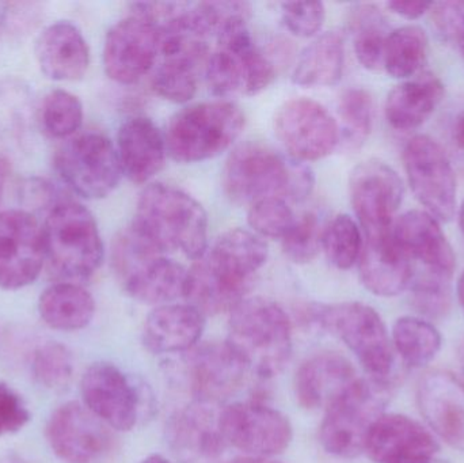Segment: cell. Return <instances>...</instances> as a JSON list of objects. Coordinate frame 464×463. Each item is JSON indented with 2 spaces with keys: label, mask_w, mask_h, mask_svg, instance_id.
Masks as SVG:
<instances>
[{
  "label": "cell",
  "mask_w": 464,
  "mask_h": 463,
  "mask_svg": "<svg viewBox=\"0 0 464 463\" xmlns=\"http://www.w3.org/2000/svg\"><path fill=\"white\" fill-rule=\"evenodd\" d=\"M130 227L165 255L179 252L196 261L208 250L206 209L173 185L157 182L144 188Z\"/></svg>",
  "instance_id": "obj_1"
},
{
  "label": "cell",
  "mask_w": 464,
  "mask_h": 463,
  "mask_svg": "<svg viewBox=\"0 0 464 463\" xmlns=\"http://www.w3.org/2000/svg\"><path fill=\"white\" fill-rule=\"evenodd\" d=\"M222 181L230 200L248 206L270 198L302 201L314 188L307 166L258 141H246L228 155Z\"/></svg>",
  "instance_id": "obj_2"
},
{
  "label": "cell",
  "mask_w": 464,
  "mask_h": 463,
  "mask_svg": "<svg viewBox=\"0 0 464 463\" xmlns=\"http://www.w3.org/2000/svg\"><path fill=\"white\" fill-rule=\"evenodd\" d=\"M226 342L248 372L270 380L291 359V321L276 302L261 296L246 298L230 313Z\"/></svg>",
  "instance_id": "obj_3"
},
{
  "label": "cell",
  "mask_w": 464,
  "mask_h": 463,
  "mask_svg": "<svg viewBox=\"0 0 464 463\" xmlns=\"http://www.w3.org/2000/svg\"><path fill=\"white\" fill-rule=\"evenodd\" d=\"M49 271L62 283L84 282L103 261V242L92 212L72 200L54 204L43 226Z\"/></svg>",
  "instance_id": "obj_4"
},
{
  "label": "cell",
  "mask_w": 464,
  "mask_h": 463,
  "mask_svg": "<svg viewBox=\"0 0 464 463\" xmlns=\"http://www.w3.org/2000/svg\"><path fill=\"white\" fill-rule=\"evenodd\" d=\"M111 258L125 293L135 301L163 306L185 298L188 269L166 257L132 227L117 236Z\"/></svg>",
  "instance_id": "obj_5"
},
{
  "label": "cell",
  "mask_w": 464,
  "mask_h": 463,
  "mask_svg": "<svg viewBox=\"0 0 464 463\" xmlns=\"http://www.w3.org/2000/svg\"><path fill=\"white\" fill-rule=\"evenodd\" d=\"M245 121L239 106L230 101L188 106L177 111L166 128L168 154L179 163L212 159L237 141Z\"/></svg>",
  "instance_id": "obj_6"
},
{
  "label": "cell",
  "mask_w": 464,
  "mask_h": 463,
  "mask_svg": "<svg viewBox=\"0 0 464 463\" xmlns=\"http://www.w3.org/2000/svg\"><path fill=\"white\" fill-rule=\"evenodd\" d=\"M387 386V382L359 378L324 410L319 438L327 453L354 458L365 450L371 429L384 415Z\"/></svg>",
  "instance_id": "obj_7"
},
{
  "label": "cell",
  "mask_w": 464,
  "mask_h": 463,
  "mask_svg": "<svg viewBox=\"0 0 464 463\" xmlns=\"http://www.w3.org/2000/svg\"><path fill=\"white\" fill-rule=\"evenodd\" d=\"M313 317L353 352L371 380L387 382L394 367V347L375 309L362 302H343L316 307Z\"/></svg>",
  "instance_id": "obj_8"
},
{
  "label": "cell",
  "mask_w": 464,
  "mask_h": 463,
  "mask_svg": "<svg viewBox=\"0 0 464 463\" xmlns=\"http://www.w3.org/2000/svg\"><path fill=\"white\" fill-rule=\"evenodd\" d=\"M217 51L209 54L204 75L214 94L220 97L245 92L256 95L276 78V68L251 38L248 22H237L217 35Z\"/></svg>",
  "instance_id": "obj_9"
},
{
  "label": "cell",
  "mask_w": 464,
  "mask_h": 463,
  "mask_svg": "<svg viewBox=\"0 0 464 463\" xmlns=\"http://www.w3.org/2000/svg\"><path fill=\"white\" fill-rule=\"evenodd\" d=\"M54 169L73 193L89 200L108 198L122 176L116 146L100 132L82 133L62 144Z\"/></svg>",
  "instance_id": "obj_10"
},
{
  "label": "cell",
  "mask_w": 464,
  "mask_h": 463,
  "mask_svg": "<svg viewBox=\"0 0 464 463\" xmlns=\"http://www.w3.org/2000/svg\"><path fill=\"white\" fill-rule=\"evenodd\" d=\"M409 185L425 212L439 222H451L457 212L455 168L440 141L416 135L403 150Z\"/></svg>",
  "instance_id": "obj_11"
},
{
  "label": "cell",
  "mask_w": 464,
  "mask_h": 463,
  "mask_svg": "<svg viewBox=\"0 0 464 463\" xmlns=\"http://www.w3.org/2000/svg\"><path fill=\"white\" fill-rule=\"evenodd\" d=\"M273 124L281 146L297 162L324 159L340 144L338 122L322 103L310 98L283 103Z\"/></svg>",
  "instance_id": "obj_12"
},
{
  "label": "cell",
  "mask_w": 464,
  "mask_h": 463,
  "mask_svg": "<svg viewBox=\"0 0 464 463\" xmlns=\"http://www.w3.org/2000/svg\"><path fill=\"white\" fill-rule=\"evenodd\" d=\"M84 407L106 426L117 431H130L143 416L149 393L139 388L119 367L94 363L84 371L81 382Z\"/></svg>",
  "instance_id": "obj_13"
},
{
  "label": "cell",
  "mask_w": 464,
  "mask_h": 463,
  "mask_svg": "<svg viewBox=\"0 0 464 463\" xmlns=\"http://www.w3.org/2000/svg\"><path fill=\"white\" fill-rule=\"evenodd\" d=\"M349 195L365 236H371L392 230L405 196V187L392 166L370 159L352 170Z\"/></svg>",
  "instance_id": "obj_14"
},
{
  "label": "cell",
  "mask_w": 464,
  "mask_h": 463,
  "mask_svg": "<svg viewBox=\"0 0 464 463\" xmlns=\"http://www.w3.org/2000/svg\"><path fill=\"white\" fill-rule=\"evenodd\" d=\"M220 429L226 443L250 457L277 456L294 437L288 418L258 401L228 405L220 412Z\"/></svg>",
  "instance_id": "obj_15"
},
{
  "label": "cell",
  "mask_w": 464,
  "mask_h": 463,
  "mask_svg": "<svg viewBox=\"0 0 464 463\" xmlns=\"http://www.w3.org/2000/svg\"><path fill=\"white\" fill-rule=\"evenodd\" d=\"M45 261L43 227L30 212H0V288L15 291L32 285Z\"/></svg>",
  "instance_id": "obj_16"
},
{
  "label": "cell",
  "mask_w": 464,
  "mask_h": 463,
  "mask_svg": "<svg viewBox=\"0 0 464 463\" xmlns=\"http://www.w3.org/2000/svg\"><path fill=\"white\" fill-rule=\"evenodd\" d=\"M160 54V29L133 14L117 22L106 34L103 67L111 81L133 84L155 67Z\"/></svg>",
  "instance_id": "obj_17"
},
{
  "label": "cell",
  "mask_w": 464,
  "mask_h": 463,
  "mask_svg": "<svg viewBox=\"0 0 464 463\" xmlns=\"http://www.w3.org/2000/svg\"><path fill=\"white\" fill-rule=\"evenodd\" d=\"M181 364L182 381L195 401L217 405L242 388L248 372L227 342L196 345Z\"/></svg>",
  "instance_id": "obj_18"
},
{
  "label": "cell",
  "mask_w": 464,
  "mask_h": 463,
  "mask_svg": "<svg viewBox=\"0 0 464 463\" xmlns=\"http://www.w3.org/2000/svg\"><path fill=\"white\" fill-rule=\"evenodd\" d=\"M84 405L71 401L57 408L46 424V439L52 451L68 463H92L102 458L113 435Z\"/></svg>",
  "instance_id": "obj_19"
},
{
  "label": "cell",
  "mask_w": 464,
  "mask_h": 463,
  "mask_svg": "<svg viewBox=\"0 0 464 463\" xmlns=\"http://www.w3.org/2000/svg\"><path fill=\"white\" fill-rule=\"evenodd\" d=\"M416 401L430 431L464 451V380L446 370L425 372L417 382Z\"/></svg>",
  "instance_id": "obj_20"
},
{
  "label": "cell",
  "mask_w": 464,
  "mask_h": 463,
  "mask_svg": "<svg viewBox=\"0 0 464 463\" xmlns=\"http://www.w3.org/2000/svg\"><path fill=\"white\" fill-rule=\"evenodd\" d=\"M439 449L432 432L419 421L384 413L371 429L364 451L376 463H430Z\"/></svg>",
  "instance_id": "obj_21"
},
{
  "label": "cell",
  "mask_w": 464,
  "mask_h": 463,
  "mask_svg": "<svg viewBox=\"0 0 464 463\" xmlns=\"http://www.w3.org/2000/svg\"><path fill=\"white\" fill-rule=\"evenodd\" d=\"M217 404L193 401L169 421L168 437L176 456L184 463L214 462L227 445L220 429Z\"/></svg>",
  "instance_id": "obj_22"
},
{
  "label": "cell",
  "mask_w": 464,
  "mask_h": 463,
  "mask_svg": "<svg viewBox=\"0 0 464 463\" xmlns=\"http://www.w3.org/2000/svg\"><path fill=\"white\" fill-rule=\"evenodd\" d=\"M392 236L414 265L420 264L422 271L451 279L457 257L432 215L419 209L401 215L392 225Z\"/></svg>",
  "instance_id": "obj_23"
},
{
  "label": "cell",
  "mask_w": 464,
  "mask_h": 463,
  "mask_svg": "<svg viewBox=\"0 0 464 463\" xmlns=\"http://www.w3.org/2000/svg\"><path fill=\"white\" fill-rule=\"evenodd\" d=\"M364 287L376 296H397L408 290L414 274L413 261L395 241L392 230L365 236L359 258Z\"/></svg>",
  "instance_id": "obj_24"
},
{
  "label": "cell",
  "mask_w": 464,
  "mask_h": 463,
  "mask_svg": "<svg viewBox=\"0 0 464 463\" xmlns=\"http://www.w3.org/2000/svg\"><path fill=\"white\" fill-rule=\"evenodd\" d=\"M116 150L122 174L138 185L151 181L162 170L168 155L165 133L144 116L122 122Z\"/></svg>",
  "instance_id": "obj_25"
},
{
  "label": "cell",
  "mask_w": 464,
  "mask_h": 463,
  "mask_svg": "<svg viewBox=\"0 0 464 463\" xmlns=\"http://www.w3.org/2000/svg\"><path fill=\"white\" fill-rule=\"evenodd\" d=\"M357 380L356 370L345 356L337 352L316 353L297 370V401L308 410H326Z\"/></svg>",
  "instance_id": "obj_26"
},
{
  "label": "cell",
  "mask_w": 464,
  "mask_h": 463,
  "mask_svg": "<svg viewBox=\"0 0 464 463\" xmlns=\"http://www.w3.org/2000/svg\"><path fill=\"white\" fill-rule=\"evenodd\" d=\"M206 315L189 304L157 306L144 323L141 342L150 352L185 353L198 344Z\"/></svg>",
  "instance_id": "obj_27"
},
{
  "label": "cell",
  "mask_w": 464,
  "mask_h": 463,
  "mask_svg": "<svg viewBox=\"0 0 464 463\" xmlns=\"http://www.w3.org/2000/svg\"><path fill=\"white\" fill-rule=\"evenodd\" d=\"M35 57L41 71L57 82L79 81L90 65L87 41L81 30L67 21L44 29L35 43Z\"/></svg>",
  "instance_id": "obj_28"
},
{
  "label": "cell",
  "mask_w": 464,
  "mask_h": 463,
  "mask_svg": "<svg viewBox=\"0 0 464 463\" xmlns=\"http://www.w3.org/2000/svg\"><path fill=\"white\" fill-rule=\"evenodd\" d=\"M253 283L237 279L230 272L220 268L208 256L195 261L188 269V304L200 310L204 315L231 313L243 299L247 298Z\"/></svg>",
  "instance_id": "obj_29"
},
{
  "label": "cell",
  "mask_w": 464,
  "mask_h": 463,
  "mask_svg": "<svg viewBox=\"0 0 464 463\" xmlns=\"http://www.w3.org/2000/svg\"><path fill=\"white\" fill-rule=\"evenodd\" d=\"M444 98V84L432 72L422 71L406 79L387 95L386 119L397 130H413L421 127Z\"/></svg>",
  "instance_id": "obj_30"
},
{
  "label": "cell",
  "mask_w": 464,
  "mask_h": 463,
  "mask_svg": "<svg viewBox=\"0 0 464 463\" xmlns=\"http://www.w3.org/2000/svg\"><path fill=\"white\" fill-rule=\"evenodd\" d=\"M345 67V43L337 32L316 37L300 53L292 72V81L302 87H330L343 78Z\"/></svg>",
  "instance_id": "obj_31"
},
{
  "label": "cell",
  "mask_w": 464,
  "mask_h": 463,
  "mask_svg": "<svg viewBox=\"0 0 464 463\" xmlns=\"http://www.w3.org/2000/svg\"><path fill=\"white\" fill-rule=\"evenodd\" d=\"M38 312L49 328L73 332L86 328L95 314L92 294L76 283H59L44 291Z\"/></svg>",
  "instance_id": "obj_32"
},
{
  "label": "cell",
  "mask_w": 464,
  "mask_h": 463,
  "mask_svg": "<svg viewBox=\"0 0 464 463\" xmlns=\"http://www.w3.org/2000/svg\"><path fill=\"white\" fill-rule=\"evenodd\" d=\"M356 59L365 70L379 72L383 70L384 49L390 29L381 8L373 5H359L349 18Z\"/></svg>",
  "instance_id": "obj_33"
},
{
  "label": "cell",
  "mask_w": 464,
  "mask_h": 463,
  "mask_svg": "<svg viewBox=\"0 0 464 463\" xmlns=\"http://www.w3.org/2000/svg\"><path fill=\"white\" fill-rule=\"evenodd\" d=\"M430 52L427 32L416 24L392 30L384 49L383 70L392 78L411 79L422 72Z\"/></svg>",
  "instance_id": "obj_34"
},
{
  "label": "cell",
  "mask_w": 464,
  "mask_h": 463,
  "mask_svg": "<svg viewBox=\"0 0 464 463\" xmlns=\"http://www.w3.org/2000/svg\"><path fill=\"white\" fill-rule=\"evenodd\" d=\"M208 252L237 274L251 280L265 265L269 255L264 239L253 231L243 228H232L223 233Z\"/></svg>",
  "instance_id": "obj_35"
},
{
  "label": "cell",
  "mask_w": 464,
  "mask_h": 463,
  "mask_svg": "<svg viewBox=\"0 0 464 463\" xmlns=\"http://www.w3.org/2000/svg\"><path fill=\"white\" fill-rule=\"evenodd\" d=\"M392 347L406 364L422 367L430 363L441 348V334L430 321L402 317L392 328Z\"/></svg>",
  "instance_id": "obj_36"
},
{
  "label": "cell",
  "mask_w": 464,
  "mask_h": 463,
  "mask_svg": "<svg viewBox=\"0 0 464 463\" xmlns=\"http://www.w3.org/2000/svg\"><path fill=\"white\" fill-rule=\"evenodd\" d=\"M340 143L348 150H359L370 138L373 127V100L364 89L346 90L340 98Z\"/></svg>",
  "instance_id": "obj_37"
},
{
  "label": "cell",
  "mask_w": 464,
  "mask_h": 463,
  "mask_svg": "<svg viewBox=\"0 0 464 463\" xmlns=\"http://www.w3.org/2000/svg\"><path fill=\"white\" fill-rule=\"evenodd\" d=\"M362 245L360 226L349 215H338L324 227L322 250L327 260L341 271H348L359 263Z\"/></svg>",
  "instance_id": "obj_38"
},
{
  "label": "cell",
  "mask_w": 464,
  "mask_h": 463,
  "mask_svg": "<svg viewBox=\"0 0 464 463\" xmlns=\"http://www.w3.org/2000/svg\"><path fill=\"white\" fill-rule=\"evenodd\" d=\"M83 122V105L72 92L53 90L44 98L40 108V124L46 135L65 139L76 133Z\"/></svg>",
  "instance_id": "obj_39"
},
{
  "label": "cell",
  "mask_w": 464,
  "mask_h": 463,
  "mask_svg": "<svg viewBox=\"0 0 464 463\" xmlns=\"http://www.w3.org/2000/svg\"><path fill=\"white\" fill-rule=\"evenodd\" d=\"M451 279L414 269L409 285L411 304L427 318H441L450 312L452 304Z\"/></svg>",
  "instance_id": "obj_40"
},
{
  "label": "cell",
  "mask_w": 464,
  "mask_h": 463,
  "mask_svg": "<svg viewBox=\"0 0 464 463\" xmlns=\"http://www.w3.org/2000/svg\"><path fill=\"white\" fill-rule=\"evenodd\" d=\"M32 370L35 380L44 388L63 391L72 380V353L60 342H46L35 351Z\"/></svg>",
  "instance_id": "obj_41"
},
{
  "label": "cell",
  "mask_w": 464,
  "mask_h": 463,
  "mask_svg": "<svg viewBox=\"0 0 464 463\" xmlns=\"http://www.w3.org/2000/svg\"><path fill=\"white\" fill-rule=\"evenodd\" d=\"M297 217L286 200L278 198H264L250 206L247 222L251 231L262 239H280L294 227Z\"/></svg>",
  "instance_id": "obj_42"
},
{
  "label": "cell",
  "mask_w": 464,
  "mask_h": 463,
  "mask_svg": "<svg viewBox=\"0 0 464 463\" xmlns=\"http://www.w3.org/2000/svg\"><path fill=\"white\" fill-rule=\"evenodd\" d=\"M324 227L315 214L302 215L297 217L294 227L284 236V255L295 264H308L322 250V236Z\"/></svg>",
  "instance_id": "obj_43"
},
{
  "label": "cell",
  "mask_w": 464,
  "mask_h": 463,
  "mask_svg": "<svg viewBox=\"0 0 464 463\" xmlns=\"http://www.w3.org/2000/svg\"><path fill=\"white\" fill-rule=\"evenodd\" d=\"M281 15L286 29L302 38L315 37L326 19V10L321 2H292L281 5Z\"/></svg>",
  "instance_id": "obj_44"
},
{
  "label": "cell",
  "mask_w": 464,
  "mask_h": 463,
  "mask_svg": "<svg viewBox=\"0 0 464 463\" xmlns=\"http://www.w3.org/2000/svg\"><path fill=\"white\" fill-rule=\"evenodd\" d=\"M428 13L439 37L458 46L464 35V2L432 3Z\"/></svg>",
  "instance_id": "obj_45"
},
{
  "label": "cell",
  "mask_w": 464,
  "mask_h": 463,
  "mask_svg": "<svg viewBox=\"0 0 464 463\" xmlns=\"http://www.w3.org/2000/svg\"><path fill=\"white\" fill-rule=\"evenodd\" d=\"M30 420V412L18 393L0 383V437L21 431Z\"/></svg>",
  "instance_id": "obj_46"
},
{
  "label": "cell",
  "mask_w": 464,
  "mask_h": 463,
  "mask_svg": "<svg viewBox=\"0 0 464 463\" xmlns=\"http://www.w3.org/2000/svg\"><path fill=\"white\" fill-rule=\"evenodd\" d=\"M444 144L452 165L464 174V102L455 106L444 122Z\"/></svg>",
  "instance_id": "obj_47"
},
{
  "label": "cell",
  "mask_w": 464,
  "mask_h": 463,
  "mask_svg": "<svg viewBox=\"0 0 464 463\" xmlns=\"http://www.w3.org/2000/svg\"><path fill=\"white\" fill-rule=\"evenodd\" d=\"M432 3L428 2H413V0H394V2L387 3V7L397 14V15L403 16V18L419 19L420 16L424 15L430 11Z\"/></svg>",
  "instance_id": "obj_48"
},
{
  "label": "cell",
  "mask_w": 464,
  "mask_h": 463,
  "mask_svg": "<svg viewBox=\"0 0 464 463\" xmlns=\"http://www.w3.org/2000/svg\"><path fill=\"white\" fill-rule=\"evenodd\" d=\"M227 463H283L280 461H275L272 458H266V457H242V458H235Z\"/></svg>",
  "instance_id": "obj_49"
},
{
  "label": "cell",
  "mask_w": 464,
  "mask_h": 463,
  "mask_svg": "<svg viewBox=\"0 0 464 463\" xmlns=\"http://www.w3.org/2000/svg\"><path fill=\"white\" fill-rule=\"evenodd\" d=\"M5 179H7V162L0 158V203L5 192Z\"/></svg>",
  "instance_id": "obj_50"
},
{
  "label": "cell",
  "mask_w": 464,
  "mask_h": 463,
  "mask_svg": "<svg viewBox=\"0 0 464 463\" xmlns=\"http://www.w3.org/2000/svg\"><path fill=\"white\" fill-rule=\"evenodd\" d=\"M457 295L458 302H459L460 307H462L464 312V271L460 275L459 280H458Z\"/></svg>",
  "instance_id": "obj_51"
},
{
  "label": "cell",
  "mask_w": 464,
  "mask_h": 463,
  "mask_svg": "<svg viewBox=\"0 0 464 463\" xmlns=\"http://www.w3.org/2000/svg\"><path fill=\"white\" fill-rule=\"evenodd\" d=\"M140 463H170L168 459L163 456H160V454H152V456L147 457L146 459H143Z\"/></svg>",
  "instance_id": "obj_52"
},
{
  "label": "cell",
  "mask_w": 464,
  "mask_h": 463,
  "mask_svg": "<svg viewBox=\"0 0 464 463\" xmlns=\"http://www.w3.org/2000/svg\"><path fill=\"white\" fill-rule=\"evenodd\" d=\"M458 361H459L460 369H462L464 375V337L460 342L459 348H458Z\"/></svg>",
  "instance_id": "obj_53"
},
{
  "label": "cell",
  "mask_w": 464,
  "mask_h": 463,
  "mask_svg": "<svg viewBox=\"0 0 464 463\" xmlns=\"http://www.w3.org/2000/svg\"><path fill=\"white\" fill-rule=\"evenodd\" d=\"M459 226H460V230H462V234L464 236V200H463L462 206H460V208H459Z\"/></svg>",
  "instance_id": "obj_54"
},
{
  "label": "cell",
  "mask_w": 464,
  "mask_h": 463,
  "mask_svg": "<svg viewBox=\"0 0 464 463\" xmlns=\"http://www.w3.org/2000/svg\"><path fill=\"white\" fill-rule=\"evenodd\" d=\"M458 48H459L460 56H462L463 63H464V35L462 37V40H460V43H458Z\"/></svg>",
  "instance_id": "obj_55"
},
{
  "label": "cell",
  "mask_w": 464,
  "mask_h": 463,
  "mask_svg": "<svg viewBox=\"0 0 464 463\" xmlns=\"http://www.w3.org/2000/svg\"><path fill=\"white\" fill-rule=\"evenodd\" d=\"M430 463H447V462H444V461H440V459H433V461H430Z\"/></svg>",
  "instance_id": "obj_56"
}]
</instances>
